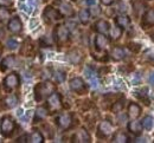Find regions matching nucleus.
<instances>
[{
  "mask_svg": "<svg viewBox=\"0 0 154 143\" xmlns=\"http://www.w3.org/2000/svg\"><path fill=\"white\" fill-rule=\"evenodd\" d=\"M91 141L90 134L87 131V129L82 128L79 129L77 133L74 134V136L71 137V142H82V143H88Z\"/></svg>",
  "mask_w": 154,
  "mask_h": 143,
  "instance_id": "nucleus-10",
  "label": "nucleus"
},
{
  "mask_svg": "<svg viewBox=\"0 0 154 143\" xmlns=\"http://www.w3.org/2000/svg\"><path fill=\"white\" fill-rule=\"evenodd\" d=\"M43 128H44L45 130H48L46 133L49 134V139H52V137H54V129H52L49 124H44V125H43Z\"/></svg>",
  "mask_w": 154,
  "mask_h": 143,
  "instance_id": "nucleus-41",
  "label": "nucleus"
},
{
  "mask_svg": "<svg viewBox=\"0 0 154 143\" xmlns=\"http://www.w3.org/2000/svg\"><path fill=\"white\" fill-rule=\"evenodd\" d=\"M141 26L142 28H149L151 26H154V8L148 10L141 21Z\"/></svg>",
  "mask_w": 154,
  "mask_h": 143,
  "instance_id": "nucleus-14",
  "label": "nucleus"
},
{
  "mask_svg": "<svg viewBox=\"0 0 154 143\" xmlns=\"http://www.w3.org/2000/svg\"><path fill=\"white\" fill-rule=\"evenodd\" d=\"M95 2H96V0H87V4H88L89 6H94Z\"/></svg>",
  "mask_w": 154,
  "mask_h": 143,
  "instance_id": "nucleus-48",
  "label": "nucleus"
},
{
  "mask_svg": "<svg viewBox=\"0 0 154 143\" xmlns=\"http://www.w3.org/2000/svg\"><path fill=\"white\" fill-rule=\"evenodd\" d=\"M69 86L71 89V91L76 92L77 95H85L88 91L87 84L81 77H74L72 79H70L69 82Z\"/></svg>",
  "mask_w": 154,
  "mask_h": 143,
  "instance_id": "nucleus-4",
  "label": "nucleus"
},
{
  "mask_svg": "<svg viewBox=\"0 0 154 143\" xmlns=\"http://www.w3.org/2000/svg\"><path fill=\"white\" fill-rule=\"evenodd\" d=\"M129 81L132 83V85H137V84H140L141 76H140L139 73H133V75L129 77Z\"/></svg>",
  "mask_w": 154,
  "mask_h": 143,
  "instance_id": "nucleus-39",
  "label": "nucleus"
},
{
  "mask_svg": "<svg viewBox=\"0 0 154 143\" xmlns=\"http://www.w3.org/2000/svg\"><path fill=\"white\" fill-rule=\"evenodd\" d=\"M113 133V124L109 121H102L97 128V137L98 139H107Z\"/></svg>",
  "mask_w": 154,
  "mask_h": 143,
  "instance_id": "nucleus-6",
  "label": "nucleus"
},
{
  "mask_svg": "<svg viewBox=\"0 0 154 143\" xmlns=\"http://www.w3.org/2000/svg\"><path fill=\"white\" fill-rule=\"evenodd\" d=\"M148 82H149V84H151V85H153V86H154V72L149 75V77H148Z\"/></svg>",
  "mask_w": 154,
  "mask_h": 143,
  "instance_id": "nucleus-47",
  "label": "nucleus"
},
{
  "mask_svg": "<svg viewBox=\"0 0 154 143\" xmlns=\"http://www.w3.org/2000/svg\"><path fill=\"white\" fill-rule=\"evenodd\" d=\"M117 7H119V10H120L121 12H126V11H127V6H126V5H125L122 1H119Z\"/></svg>",
  "mask_w": 154,
  "mask_h": 143,
  "instance_id": "nucleus-44",
  "label": "nucleus"
},
{
  "mask_svg": "<svg viewBox=\"0 0 154 143\" xmlns=\"http://www.w3.org/2000/svg\"><path fill=\"white\" fill-rule=\"evenodd\" d=\"M127 128H128V131L131 134L135 135V136H139L142 133V124L139 121H131V122L128 123Z\"/></svg>",
  "mask_w": 154,
  "mask_h": 143,
  "instance_id": "nucleus-18",
  "label": "nucleus"
},
{
  "mask_svg": "<svg viewBox=\"0 0 154 143\" xmlns=\"http://www.w3.org/2000/svg\"><path fill=\"white\" fill-rule=\"evenodd\" d=\"M59 13L62 14V17H72L74 16V8L70 4H62L60 8H59Z\"/></svg>",
  "mask_w": 154,
  "mask_h": 143,
  "instance_id": "nucleus-26",
  "label": "nucleus"
},
{
  "mask_svg": "<svg viewBox=\"0 0 154 143\" xmlns=\"http://www.w3.org/2000/svg\"><path fill=\"white\" fill-rule=\"evenodd\" d=\"M52 39L50 38V37H48V36H45V37H43L42 39H40V45L43 46V47H49V46H51L52 45Z\"/></svg>",
  "mask_w": 154,
  "mask_h": 143,
  "instance_id": "nucleus-37",
  "label": "nucleus"
},
{
  "mask_svg": "<svg viewBox=\"0 0 154 143\" xmlns=\"http://www.w3.org/2000/svg\"><path fill=\"white\" fill-rule=\"evenodd\" d=\"M19 102V98H18V96L17 95H14V94H12V95H8V96H6L1 103H0V108L1 109H12V108H14L17 104Z\"/></svg>",
  "mask_w": 154,
  "mask_h": 143,
  "instance_id": "nucleus-11",
  "label": "nucleus"
},
{
  "mask_svg": "<svg viewBox=\"0 0 154 143\" xmlns=\"http://www.w3.org/2000/svg\"><path fill=\"white\" fill-rule=\"evenodd\" d=\"M82 58H83V56H82V53H81V51H78V50H71L69 53H68V61H70L71 64H79L81 61H82Z\"/></svg>",
  "mask_w": 154,
  "mask_h": 143,
  "instance_id": "nucleus-20",
  "label": "nucleus"
},
{
  "mask_svg": "<svg viewBox=\"0 0 154 143\" xmlns=\"http://www.w3.org/2000/svg\"><path fill=\"white\" fill-rule=\"evenodd\" d=\"M7 28H8V31H10L11 33H13V34L20 33L21 30H23V22H21V20L19 19V17H14V18H12L11 20L8 21Z\"/></svg>",
  "mask_w": 154,
  "mask_h": 143,
  "instance_id": "nucleus-13",
  "label": "nucleus"
},
{
  "mask_svg": "<svg viewBox=\"0 0 154 143\" xmlns=\"http://www.w3.org/2000/svg\"><path fill=\"white\" fill-rule=\"evenodd\" d=\"M6 46L8 50H16L18 46H19V43L14 39H8L7 43H6Z\"/></svg>",
  "mask_w": 154,
  "mask_h": 143,
  "instance_id": "nucleus-38",
  "label": "nucleus"
},
{
  "mask_svg": "<svg viewBox=\"0 0 154 143\" xmlns=\"http://www.w3.org/2000/svg\"><path fill=\"white\" fill-rule=\"evenodd\" d=\"M43 18H44V20L46 21L48 24H50L52 21L59 20L62 18V14L59 13V11H57L56 8H54L52 6H48L44 10V12H43Z\"/></svg>",
  "mask_w": 154,
  "mask_h": 143,
  "instance_id": "nucleus-7",
  "label": "nucleus"
},
{
  "mask_svg": "<svg viewBox=\"0 0 154 143\" xmlns=\"http://www.w3.org/2000/svg\"><path fill=\"white\" fill-rule=\"evenodd\" d=\"M112 142H116V143L117 142L119 143L129 142V137H128L127 134H125V133H122V131H119V133H116L115 135L113 136Z\"/></svg>",
  "mask_w": 154,
  "mask_h": 143,
  "instance_id": "nucleus-27",
  "label": "nucleus"
},
{
  "mask_svg": "<svg viewBox=\"0 0 154 143\" xmlns=\"http://www.w3.org/2000/svg\"><path fill=\"white\" fill-rule=\"evenodd\" d=\"M151 37H152V39H153V41H154V33L152 34V36H151Z\"/></svg>",
  "mask_w": 154,
  "mask_h": 143,
  "instance_id": "nucleus-51",
  "label": "nucleus"
},
{
  "mask_svg": "<svg viewBox=\"0 0 154 143\" xmlns=\"http://www.w3.org/2000/svg\"><path fill=\"white\" fill-rule=\"evenodd\" d=\"M17 64H18L17 57H16L14 55H10V56H7V57H5V58L2 59L1 64H0V70H1L2 72H5V71H7V70L11 69V67L17 66Z\"/></svg>",
  "mask_w": 154,
  "mask_h": 143,
  "instance_id": "nucleus-12",
  "label": "nucleus"
},
{
  "mask_svg": "<svg viewBox=\"0 0 154 143\" xmlns=\"http://www.w3.org/2000/svg\"><path fill=\"white\" fill-rule=\"evenodd\" d=\"M55 91V85L50 82L38 83L35 86V98L37 102L43 101L44 98L49 97Z\"/></svg>",
  "mask_w": 154,
  "mask_h": 143,
  "instance_id": "nucleus-1",
  "label": "nucleus"
},
{
  "mask_svg": "<svg viewBox=\"0 0 154 143\" xmlns=\"http://www.w3.org/2000/svg\"><path fill=\"white\" fill-rule=\"evenodd\" d=\"M29 6L30 8H36L38 6V0H29Z\"/></svg>",
  "mask_w": 154,
  "mask_h": 143,
  "instance_id": "nucleus-45",
  "label": "nucleus"
},
{
  "mask_svg": "<svg viewBox=\"0 0 154 143\" xmlns=\"http://www.w3.org/2000/svg\"><path fill=\"white\" fill-rule=\"evenodd\" d=\"M90 16H94V17H96V16H98L100 13H101V10L98 8V7H93L90 11Z\"/></svg>",
  "mask_w": 154,
  "mask_h": 143,
  "instance_id": "nucleus-43",
  "label": "nucleus"
},
{
  "mask_svg": "<svg viewBox=\"0 0 154 143\" xmlns=\"http://www.w3.org/2000/svg\"><path fill=\"white\" fill-rule=\"evenodd\" d=\"M20 78L19 75L17 72H11L8 73L5 78H4V86L7 89V90H13L19 86Z\"/></svg>",
  "mask_w": 154,
  "mask_h": 143,
  "instance_id": "nucleus-5",
  "label": "nucleus"
},
{
  "mask_svg": "<svg viewBox=\"0 0 154 143\" xmlns=\"http://www.w3.org/2000/svg\"><path fill=\"white\" fill-rule=\"evenodd\" d=\"M78 17H79V21L83 25H87L89 22V20H90V12H89V10H85V8L81 10L79 13H78Z\"/></svg>",
  "mask_w": 154,
  "mask_h": 143,
  "instance_id": "nucleus-29",
  "label": "nucleus"
},
{
  "mask_svg": "<svg viewBox=\"0 0 154 143\" xmlns=\"http://www.w3.org/2000/svg\"><path fill=\"white\" fill-rule=\"evenodd\" d=\"M16 129V123L11 116H5L0 123V131L5 137H10Z\"/></svg>",
  "mask_w": 154,
  "mask_h": 143,
  "instance_id": "nucleus-3",
  "label": "nucleus"
},
{
  "mask_svg": "<svg viewBox=\"0 0 154 143\" xmlns=\"http://www.w3.org/2000/svg\"><path fill=\"white\" fill-rule=\"evenodd\" d=\"M46 104H48L49 110H51V111L58 110V109L62 106V97H60V95L57 94V92H52V94L49 96Z\"/></svg>",
  "mask_w": 154,
  "mask_h": 143,
  "instance_id": "nucleus-9",
  "label": "nucleus"
},
{
  "mask_svg": "<svg viewBox=\"0 0 154 143\" xmlns=\"http://www.w3.org/2000/svg\"><path fill=\"white\" fill-rule=\"evenodd\" d=\"M45 1H46V0H45Z\"/></svg>",
  "mask_w": 154,
  "mask_h": 143,
  "instance_id": "nucleus-53",
  "label": "nucleus"
},
{
  "mask_svg": "<svg viewBox=\"0 0 154 143\" xmlns=\"http://www.w3.org/2000/svg\"><path fill=\"white\" fill-rule=\"evenodd\" d=\"M123 108H125V98H120L112 104V112L119 114L122 111Z\"/></svg>",
  "mask_w": 154,
  "mask_h": 143,
  "instance_id": "nucleus-28",
  "label": "nucleus"
},
{
  "mask_svg": "<svg viewBox=\"0 0 154 143\" xmlns=\"http://www.w3.org/2000/svg\"><path fill=\"white\" fill-rule=\"evenodd\" d=\"M84 76H85V78L89 81L90 85H91L93 88H97V86L100 85V82H98L97 76L95 75V72H94L90 67H87V69L84 70Z\"/></svg>",
  "mask_w": 154,
  "mask_h": 143,
  "instance_id": "nucleus-16",
  "label": "nucleus"
},
{
  "mask_svg": "<svg viewBox=\"0 0 154 143\" xmlns=\"http://www.w3.org/2000/svg\"><path fill=\"white\" fill-rule=\"evenodd\" d=\"M142 128H145L146 130H151L152 128H153V124H154V118L153 116H151V115H147V116H145L143 117V120H142Z\"/></svg>",
  "mask_w": 154,
  "mask_h": 143,
  "instance_id": "nucleus-31",
  "label": "nucleus"
},
{
  "mask_svg": "<svg viewBox=\"0 0 154 143\" xmlns=\"http://www.w3.org/2000/svg\"><path fill=\"white\" fill-rule=\"evenodd\" d=\"M33 51H35L33 44L31 43L30 39H26V40L23 43V47H21V50H20L21 55H24V56H31V55L33 53Z\"/></svg>",
  "mask_w": 154,
  "mask_h": 143,
  "instance_id": "nucleus-23",
  "label": "nucleus"
},
{
  "mask_svg": "<svg viewBox=\"0 0 154 143\" xmlns=\"http://www.w3.org/2000/svg\"><path fill=\"white\" fill-rule=\"evenodd\" d=\"M107 45H108V39H107L103 34L100 33L98 36H96V38H95V49H96L97 51H103V50H106Z\"/></svg>",
  "mask_w": 154,
  "mask_h": 143,
  "instance_id": "nucleus-21",
  "label": "nucleus"
},
{
  "mask_svg": "<svg viewBox=\"0 0 154 143\" xmlns=\"http://www.w3.org/2000/svg\"><path fill=\"white\" fill-rule=\"evenodd\" d=\"M141 111L142 110H141L139 104H136L134 102L129 103V105H128V116H129V118H132V120L137 118L141 115Z\"/></svg>",
  "mask_w": 154,
  "mask_h": 143,
  "instance_id": "nucleus-17",
  "label": "nucleus"
},
{
  "mask_svg": "<svg viewBox=\"0 0 154 143\" xmlns=\"http://www.w3.org/2000/svg\"><path fill=\"white\" fill-rule=\"evenodd\" d=\"M72 1H79V0H72Z\"/></svg>",
  "mask_w": 154,
  "mask_h": 143,
  "instance_id": "nucleus-52",
  "label": "nucleus"
},
{
  "mask_svg": "<svg viewBox=\"0 0 154 143\" xmlns=\"http://www.w3.org/2000/svg\"><path fill=\"white\" fill-rule=\"evenodd\" d=\"M101 2L103 5H106V6H109V5H112L114 2V0H101Z\"/></svg>",
  "mask_w": 154,
  "mask_h": 143,
  "instance_id": "nucleus-46",
  "label": "nucleus"
},
{
  "mask_svg": "<svg viewBox=\"0 0 154 143\" xmlns=\"http://www.w3.org/2000/svg\"><path fill=\"white\" fill-rule=\"evenodd\" d=\"M54 36H55V40L58 45H63L69 40V28L65 25L59 24L55 27Z\"/></svg>",
  "mask_w": 154,
  "mask_h": 143,
  "instance_id": "nucleus-2",
  "label": "nucleus"
},
{
  "mask_svg": "<svg viewBox=\"0 0 154 143\" xmlns=\"http://www.w3.org/2000/svg\"><path fill=\"white\" fill-rule=\"evenodd\" d=\"M127 46H128V49H129L132 52H134V53L140 52V50H141V44H139V43H134V41L129 43Z\"/></svg>",
  "mask_w": 154,
  "mask_h": 143,
  "instance_id": "nucleus-36",
  "label": "nucleus"
},
{
  "mask_svg": "<svg viewBox=\"0 0 154 143\" xmlns=\"http://www.w3.org/2000/svg\"><path fill=\"white\" fill-rule=\"evenodd\" d=\"M54 78L57 83H63L66 78V72L64 70H60V69H57L54 71Z\"/></svg>",
  "mask_w": 154,
  "mask_h": 143,
  "instance_id": "nucleus-30",
  "label": "nucleus"
},
{
  "mask_svg": "<svg viewBox=\"0 0 154 143\" xmlns=\"http://www.w3.org/2000/svg\"><path fill=\"white\" fill-rule=\"evenodd\" d=\"M109 32H110V39L112 40H117L122 36V28L119 26L113 27L112 30H109Z\"/></svg>",
  "mask_w": 154,
  "mask_h": 143,
  "instance_id": "nucleus-33",
  "label": "nucleus"
},
{
  "mask_svg": "<svg viewBox=\"0 0 154 143\" xmlns=\"http://www.w3.org/2000/svg\"><path fill=\"white\" fill-rule=\"evenodd\" d=\"M133 7H134L135 14H139L140 12H142V11L146 8V4H145L143 1H141V0H134Z\"/></svg>",
  "mask_w": 154,
  "mask_h": 143,
  "instance_id": "nucleus-34",
  "label": "nucleus"
},
{
  "mask_svg": "<svg viewBox=\"0 0 154 143\" xmlns=\"http://www.w3.org/2000/svg\"><path fill=\"white\" fill-rule=\"evenodd\" d=\"M49 111L45 106H38L36 109V112H35V120H33V123H38L40 121H43L46 116H48Z\"/></svg>",
  "mask_w": 154,
  "mask_h": 143,
  "instance_id": "nucleus-22",
  "label": "nucleus"
},
{
  "mask_svg": "<svg viewBox=\"0 0 154 143\" xmlns=\"http://www.w3.org/2000/svg\"><path fill=\"white\" fill-rule=\"evenodd\" d=\"M110 56H112V58L115 61H122V59H125V57H126V51H125V49L121 47V46H115V47H113V50H112V52H110Z\"/></svg>",
  "mask_w": 154,
  "mask_h": 143,
  "instance_id": "nucleus-19",
  "label": "nucleus"
},
{
  "mask_svg": "<svg viewBox=\"0 0 154 143\" xmlns=\"http://www.w3.org/2000/svg\"><path fill=\"white\" fill-rule=\"evenodd\" d=\"M12 5V0H0V7H8Z\"/></svg>",
  "mask_w": 154,
  "mask_h": 143,
  "instance_id": "nucleus-42",
  "label": "nucleus"
},
{
  "mask_svg": "<svg viewBox=\"0 0 154 143\" xmlns=\"http://www.w3.org/2000/svg\"><path fill=\"white\" fill-rule=\"evenodd\" d=\"M107 71H109V67H106V69H102V70L100 71V73H106Z\"/></svg>",
  "mask_w": 154,
  "mask_h": 143,
  "instance_id": "nucleus-49",
  "label": "nucleus"
},
{
  "mask_svg": "<svg viewBox=\"0 0 154 143\" xmlns=\"http://www.w3.org/2000/svg\"><path fill=\"white\" fill-rule=\"evenodd\" d=\"M57 125L62 130H68L72 124V115L70 114H60L56 118Z\"/></svg>",
  "mask_w": 154,
  "mask_h": 143,
  "instance_id": "nucleus-8",
  "label": "nucleus"
},
{
  "mask_svg": "<svg viewBox=\"0 0 154 143\" xmlns=\"http://www.w3.org/2000/svg\"><path fill=\"white\" fill-rule=\"evenodd\" d=\"M143 91H145V89H143L142 91H141V90L134 91V96L137 97L140 101H142L146 105H149V104H151V101H149V98L147 97V94H143Z\"/></svg>",
  "mask_w": 154,
  "mask_h": 143,
  "instance_id": "nucleus-32",
  "label": "nucleus"
},
{
  "mask_svg": "<svg viewBox=\"0 0 154 143\" xmlns=\"http://www.w3.org/2000/svg\"><path fill=\"white\" fill-rule=\"evenodd\" d=\"M115 22L119 27H121V28H126V27H128V26L131 25V18H129L128 16H123V14H121V16H117V17L115 18Z\"/></svg>",
  "mask_w": 154,
  "mask_h": 143,
  "instance_id": "nucleus-24",
  "label": "nucleus"
},
{
  "mask_svg": "<svg viewBox=\"0 0 154 143\" xmlns=\"http://www.w3.org/2000/svg\"><path fill=\"white\" fill-rule=\"evenodd\" d=\"M35 25H38V20L31 21V27H32V28H33V26H35Z\"/></svg>",
  "mask_w": 154,
  "mask_h": 143,
  "instance_id": "nucleus-50",
  "label": "nucleus"
},
{
  "mask_svg": "<svg viewBox=\"0 0 154 143\" xmlns=\"http://www.w3.org/2000/svg\"><path fill=\"white\" fill-rule=\"evenodd\" d=\"M10 11L7 8H0V22H5L10 19Z\"/></svg>",
  "mask_w": 154,
  "mask_h": 143,
  "instance_id": "nucleus-35",
  "label": "nucleus"
},
{
  "mask_svg": "<svg viewBox=\"0 0 154 143\" xmlns=\"http://www.w3.org/2000/svg\"><path fill=\"white\" fill-rule=\"evenodd\" d=\"M143 61H146L147 63H152L154 64V53L153 52H151V51H147L145 55H143Z\"/></svg>",
  "mask_w": 154,
  "mask_h": 143,
  "instance_id": "nucleus-40",
  "label": "nucleus"
},
{
  "mask_svg": "<svg viewBox=\"0 0 154 143\" xmlns=\"http://www.w3.org/2000/svg\"><path fill=\"white\" fill-rule=\"evenodd\" d=\"M27 142L42 143V142H44V136L42 135V133H39L38 130H33V131L27 136Z\"/></svg>",
  "mask_w": 154,
  "mask_h": 143,
  "instance_id": "nucleus-25",
  "label": "nucleus"
},
{
  "mask_svg": "<svg viewBox=\"0 0 154 143\" xmlns=\"http://www.w3.org/2000/svg\"><path fill=\"white\" fill-rule=\"evenodd\" d=\"M94 30L98 32V33H101V34H106V33H108L109 32V30H110V25H109V22L107 20H103V19H101V20H97L95 22V25H94Z\"/></svg>",
  "mask_w": 154,
  "mask_h": 143,
  "instance_id": "nucleus-15",
  "label": "nucleus"
}]
</instances>
